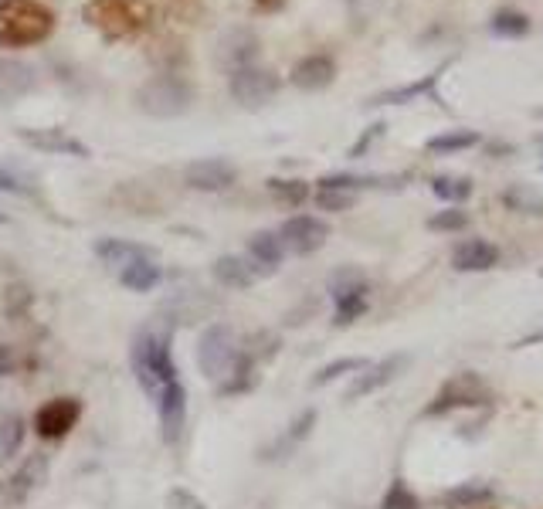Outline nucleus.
Wrapping results in <instances>:
<instances>
[{
  "mask_svg": "<svg viewBox=\"0 0 543 509\" xmlns=\"http://www.w3.org/2000/svg\"><path fill=\"white\" fill-rule=\"evenodd\" d=\"M129 360H133V374L143 394L157 404L163 442L177 445L187 425V387L180 381L174 353H170V333L160 326H146L133 340Z\"/></svg>",
  "mask_w": 543,
  "mask_h": 509,
  "instance_id": "nucleus-1",
  "label": "nucleus"
},
{
  "mask_svg": "<svg viewBox=\"0 0 543 509\" xmlns=\"http://www.w3.org/2000/svg\"><path fill=\"white\" fill-rule=\"evenodd\" d=\"M82 17L109 41H133L153 28L157 7L153 0H85Z\"/></svg>",
  "mask_w": 543,
  "mask_h": 509,
  "instance_id": "nucleus-2",
  "label": "nucleus"
},
{
  "mask_svg": "<svg viewBox=\"0 0 543 509\" xmlns=\"http://www.w3.org/2000/svg\"><path fill=\"white\" fill-rule=\"evenodd\" d=\"M55 34V11L41 0H0V48H31Z\"/></svg>",
  "mask_w": 543,
  "mask_h": 509,
  "instance_id": "nucleus-3",
  "label": "nucleus"
},
{
  "mask_svg": "<svg viewBox=\"0 0 543 509\" xmlns=\"http://www.w3.org/2000/svg\"><path fill=\"white\" fill-rule=\"evenodd\" d=\"M136 106L153 119H177L194 106V85L184 75H157L140 85Z\"/></svg>",
  "mask_w": 543,
  "mask_h": 509,
  "instance_id": "nucleus-4",
  "label": "nucleus"
},
{
  "mask_svg": "<svg viewBox=\"0 0 543 509\" xmlns=\"http://www.w3.org/2000/svg\"><path fill=\"white\" fill-rule=\"evenodd\" d=\"M235 357H238L235 333L224 323L208 326L201 343H197V367H201V374L211 377V381H224L231 374V367H235Z\"/></svg>",
  "mask_w": 543,
  "mask_h": 509,
  "instance_id": "nucleus-5",
  "label": "nucleus"
},
{
  "mask_svg": "<svg viewBox=\"0 0 543 509\" xmlns=\"http://www.w3.org/2000/svg\"><path fill=\"white\" fill-rule=\"evenodd\" d=\"M279 85H282V79L272 72V68L245 65V68H238V72H231L228 92L241 109H262L279 96Z\"/></svg>",
  "mask_w": 543,
  "mask_h": 509,
  "instance_id": "nucleus-6",
  "label": "nucleus"
},
{
  "mask_svg": "<svg viewBox=\"0 0 543 509\" xmlns=\"http://www.w3.org/2000/svg\"><path fill=\"white\" fill-rule=\"evenodd\" d=\"M330 292H333V303H336V313H333L336 326H350L367 313L370 286L360 272H353V269L336 272L330 279Z\"/></svg>",
  "mask_w": 543,
  "mask_h": 509,
  "instance_id": "nucleus-7",
  "label": "nucleus"
},
{
  "mask_svg": "<svg viewBox=\"0 0 543 509\" xmlns=\"http://www.w3.org/2000/svg\"><path fill=\"white\" fill-rule=\"evenodd\" d=\"M489 398H493V394L479 381V374H455L452 381L435 394V401L425 408V418H438V414H448L455 408H472V404H486Z\"/></svg>",
  "mask_w": 543,
  "mask_h": 509,
  "instance_id": "nucleus-8",
  "label": "nucleus"
},
{
  "mask_svg": "<svg viewBox=\"0 0 543 509\" xmlns=\"http://www.w3.org/2000/svg\"><path fill=\"white\" fill-rule=\"evenodd\" d=\"M326 238H330V224L323 218H313V214H296L279 228L282 248L292 255H313L316 248L326 245Z\"/></svg>",
  "mask_w": 543,
  "mask_h": 509,
  "instance_id": "nucleus-9",
  "label": "nucleus"
},
{
  "mask_svg": "<svg viewBox=\"0 0 543 509\" xmlns=\"http://www.w3.org/2000/svg\"><path fill=\"white\" fill-rule=\"evenodd\" d=\"M82 418V401L79 398H51L45 408H38L34 414V431L48 442H58L68 431L79 425Z\"/></svg>",
  "mask_w": 543,
  "mask_h": 509,
  "instance_id": "nucleus-10",
  "label": "nucleus"
},
{
  "mask_svg": "<svg viewBox=\"0 0 543 509\" xmlns=\"http://www.w3.org/2000/svg\"><path fill=\"white\" fill-rule=\"evenodd\" d=\"M17 136H21V143H28L31 150L38 153H51V157H92V150L85 146L82 140H75V136H68L65 129H34V126H24L17 129Z\"/></svg>",
  "mask_w": 543,
  "mask_h": 509,
  "instance_id": "nucleus-11",
  "label": "nucleus"
},
{
  "mask_svg": "<svg viewBox=\"0 0 543 509\" xmlns=\"http://www.w3.org/2000/svg\"><path fill=\"white\" fill-rule=\"evenodd\" d=\"M258 51H262V41H258L255 31L231 28V31H224L221 41H218V65L231 75L245 65H255Z\"/></svg>",
  "mask_w": 543,
  "mask_h": 509,
  "instance_id": "nucleus-12",
  "label": "nucleus"
},
{
  "mask_svg": "<svg viewBox=\"0 0 543 509\" xmlns=\"http://www.w3.org/2000/svg\"><path fill=\"white\" fill-rule=\"evenodd\" d=\"M38 89V68L21 58H0V109L14 106Z\"/></svg>",
  "mask_w": 543,
  "mask_h": 509,
  "instance_id": "nucleus-13",
  "label": "nucleus"
},
{
  "mask_svg": "<svg viewBox=\"0 0 543 509\" xmlns=\"http://www.w3.org/2000/svg\"><path fill=\"white\" fill-rule=\"evenodd\" d=\"M238 180V170L231 167L228 160H194L184 167V184L194 187V191H208V194H218V191H228L231 184Z\"/></svg>",
  "mask_w": 543,
  "mask_h": 509,
  "instance_id": "nucleus-14",
  "label": "nucleus"
},
{
  "mask_svg": "<svg viewBox=\"0 0 543 509\" xmlns=\"http://www.w3.org/2000/svg\"><path fill=\"white\" fill-rule=\"evenodd\" d=\"M336 79V58L326 51H313V55L299 58L289 72V82L303 92H323L326 85H333Z\"/></svg>",
  "mask_w": 543,
  "mask_h": 509,
  "instance_id": "nucleus-15",
  "label": "nucleus"
},
{
  "mask_svg": "<svg viewBox=\"0 0 543 509\" xmlns=\"http://www.w3.org/2000/svg\"><path fill=\"white\" fill-rule=\"evenodd\" d=\"M45 476H48V459L41 452H34L21 469L7 476V482L0 486V496H4V503H24L45 482Z\"/></svg>",
  "mask_w": 543,
  "mask_h": 509,
  "instance_id": "nucleus-16",
  "label": "nucleus"
},
{
  "mask_svg": "<svg viewBox=\"0 0 543 509\" xmlns=\"http://www.w3.org/2000/svg\"><path fill=\"white\" fill-rule=\"evenodd\" d=\"M404 367H408V353H394V357H384L381 364H374V367L367 364L364 374H357V381L350 384L347 401H357V398H367V394L381 391V387L391 384Z\"/></svg>",
  "mask_w": 543,
  "mask_h": 509,
  "instance_id": "nucleus-17",
  "label": "nucleus"
},
{
  "mask_svg": "<svg viewBox=\"0 0 543 509\" xmlns=\"http://www.w3.org/2000/svg\"><path fill=\"white\" fill-rule=\"evenodd\" d=\"M96 255L116 272L126 269V265H133V262H143V258H157L153 248L140 245V241H126V238H102V241H96Z\"/></svg>",
  "mask_w": 543,
  "mask_h": 509,
  "instance_id": "nucleus-18",
  "label": "nucleus"
},
{
  "mask_svg": "<svg viewBox=\"0 0 543 509\" xmlns=\"http://www.w3.org/2000/svg\"><path fill=\"white\" fill-rule=\"evenodd\" d=\"M282 258H286V248H282L279 235H272V231H258V235L248 238V262H252L248 269L252 272L272 275L282 265Z\"/></svg>",
  "mask_w": 543,
  "mask_h": 509,
  "instance_id": "nucleus-19",
  "label": "nucleus"
},
{
  "mask_svg": "<svg viewBox=\"0 0 543 509\" xmlns=\"http://www.w3.org/2000/svg\"><path fill=\"white\" fill-rule=\"evenodd\" d=\"M496 262H499V248L493 241H482V238L462 241V245L452 252V265L459 272H486V269H493Z\"/></svg>",
  "mask_w": 543,
  "mask_h": 509,
  "instance_id": "nucleus-20",
  "label": "nucleus"
},
{
  "mask_svg": "<svg viewBox=\"0 0 543 509\" xmlns=\"http://www.w3.org/2000/svg\"><path fill=\"white\" fill-rule=\"evenodd\" d=\"M448 65H452V62H442L432 75H425V79H418V82H408V85H398V89L377 92V96L370 99L367 106H404V102H415L421 96H428V92H432L435 85H438V79H442V72H445Z\"/></svg>",
  "mask_w": 543,
  "mask_h": 509,
  "instance_id": "nucleus-21",
  "label": "nucleus"
},
{
  "mask_svg": "<svg viewBox=\"0 0 543 509\" xmlns=\"http://www.w3.org/2000/svg\"><path fill=\"white\" fill-rule=\"evenodd\" d=\"M313 428H316V411H303V414H299V418L289 425V431H282V435L275 438L269 448H265V459H286V455L296 452L299 442H306L309 431H313Z\"/></svg>",
  "mask_w": 543,
  "mask_h": 509,
  "instance_id": "nucleus-22",
  "label": "nucleus"
},
{
  "mask_svg": "<svg viewBox=\"0 0 543 509\" xmlns=\"http://www.w3.org/2000/svg\"><path fill=\"white\" fill-rule=\"evenodd\" d=\"M119 282L133 292H150L153 286H160L157 258H143V262H133V265H126V269H119Z\"/></svg>",
  "mask_w": 543,
  "mask_h": 509,
  "instance_id": "nucleus-23",
  "label": "nucleus"
},
{
  "mask_svg": "<svg viewBox=\"0 0 543 509\" xmlns=\"http://www.w3.org/2000/svg\"><path fill=\"white\" fill-rule=\"evenodd\" d=\"M211 272L224 289H248V286H252V279H255V272L235 255H221L218 262H214Z\"/></svg>",
  "mask_w": 543,
  "mask_h": 509,
  "instance_id": "nucleus-24",
  "label": "nucleus"
},
{
  "mask_svg": "<svg viewBox=\"0 0 543 509\" xmlns=\"http://www.w3.org/2000/svg\"><path fill=\"white\" fill-rule=\"evenodd\" d=\"M489 34H496V38H523V34H530V17L516 11V7H503V11L489 17Z\"/></svg>",
  "mask_w": 543,
  "mask_h": 509,
  "instance_id": "nucleus-25",
  "label": "nucleus"
},
{
  "mask_svg": "<svg viewBox=\"0 0 543 509\" xmlns=\"http://www.w3.org/2000/svg\"><path fill=\"white\" fill-rule=\"evenodd\" d=\"M0 191L17 197H34L38 194V180H34L31 170L17 167V163H0Z\"/></svg>",
  "mask_w": 543,
  "mask_h": 509,
  "instance_id": "nucleus-26",
  "label": "nucleus"
},
{
  "mask_svg": "<svg viewBox=\"0 0 543 509\" xmlns=\"http://www.w3.org/2000/svg\"><path fill=\"white\" fill-rule=\"evenodd\" d=\"M482 136L476 129H448V133H438L432 140L425 143L428 153H459V150H469V146H479Z\"/></svg>",
  "mask_w": 543,
  "mask_h": 509,
  "instance_id": "nucleus-27",
  "label": "nucleus"
},
{
  "mask_svg": "<svg viewBox=\"0 0 543 509\" xmlns=\"http://www.w3.org/2000/svg\"><path fill=\"white\" fill-rule=\"evenodd\" d=\"M21 442H24V421L17 414H4L0 418V462L14 459Z\"/></svg>",
  "mask_w": 543,
  "mask_h": 509,
  "instance_id": "nucleus-28",
  "label": "nucleus"
},
{
  "mask_svg": "<svg viewBox=\"0 0 543 509\" xmlns=\"http://www.w3.org/2000/svg\"><path fill=\"white\" fill-rule=\"evenodd\" d=\"M432 191H435V197H442V201L462 204L465 197L472 194V180H465V177H435Z\"/></svg>",
  "mask_w": 543,
  "mask_h": 509,
  "instance_id": "nucleus-29",
  "label": "nucleus"
},
{
  "mask_svg": "<svg viewBox=\"0 0 543 509\" xmlns=\"http://www.w3.org/2000/svg\"><path fill=\"white\" fill-rule=\"evenodd\" d=\"M367 367V360L364 357H343V360H333V364H326L320 374L313 377V387H323V384H330L336 381V377H343V374H357V370H364Z\"/></svg>",
  "mask_w": 543,
  "mask_h": 509,
  "instance_id": "nucleus-30",
  "label": "nucleus"
},
{
  "mask_svg": "<svg viewBox=\"0 0 543 509\" xmlns=\"http://www.w3.org/2000/svg\"><path fill=\"white\" fill-rule=\"evenodd\" d=\"M269 191L275 201H282V204H303L306 197H309V187L303 184V180H279V177H272L269 180Z\"/></svg>",
  "mask_w": 543,
  "mask_h": 509,
  "instance_id": "nucleus-31",
  "label": "nucleus"
},
{
  "mask_svg": "<svg viewBox=\"0 0 543 509\" xmlns=\"http://www.w3.org/2000/svg\"><path fill=\"white\" fill-rule=\"evenodd\" d=\"M381 509H421V499L411 493L404 479H394L391 489H387V496L381 499Z\"/></svg>",
  "mask_w": 543,
  "mask_h": 509,
  "instance_id": "nucleus-32",
  "label": "nucleus"
},
{
  "mask_svg": "<svg viewBox=\"0 0 543 509\" xmlns=\"http://www.w3.org/2000/svg\"><path fill=\"white\" fill-rule=\"evenodd\" d=\"M506 207H513V211H523V214H543V197H537L527 187H510V191L503 194Z\"/></svg>",
  "mask_w": 543,
  "mask_h": 509,
  "instance_id": "nucleus-33",
  "label": "nucleus"
},
{
  "mask_svg": "<svg viewBox=\"0 0 543 509\" xmlns=\"http://www.w3.org/2000/svg\"><path fill=\"white\" fill-rule=\"evenodd\" d=\"M486 499H493V489L489 486H459L445 496V503L448 506H476V503H486Z\"/></svg>",
  "mask_w": 543,
  "mask_h": 509,
  "instance_id": "nucleus-34",
  "label": "nucleus"
},
{
  "mask_svg": "<svg viewBox=\"0 0 543 509\" xmlns=\"http://www.w3.org/2000/svg\"><path fill=\"white\" fill-rule=\"evenodd\" d=\"M469 224V214L465 211H442L435 218H428V228L432 231H462Z\"/></svg>",
  "mask_w": 543,
  "mask_h": 509,
  "instance_id": "nucleus-35",
  "label": "nucleus"
},
{
  "mask_svg": "<svg viewBox=\"0 0 543 509\" xmlns=\"http://www.w3.org/2000/svg\"><path fill=\"white\" fill-rule=\"evenodd\" d=\"M316 204H320L323 211H347V207H353V194H347V191H320V194H316Z\"/></svg>",
  "mask_w": 543,
  "mask_h": 509,
  "instance_id": "nucleus-36",
  "label": "nucleus"
},
{
  "mask_svg": "<svg viewBox=\"0 0 543 509\" xmlns=\"http://www.w3.org/2000/svg\"><path fill=\"white\" fill-rule=\"evenodd\" d=\"M167 509H208L197 499L191 489H170L167 493Z\"/></svg>",
  "mask_w": 543,
  "mask_h": 509,
  "instance_id": "nucleus-37",
  "label": "nucleus"
},
{
  "mask_svg": "<svg viewBox=\"0 0 543 509\" xmlns=\"http://www.w3.org/2000/svg\"><path fill=\"white\" fill-rule=\"evenodd\" d=\"M384 129H387L384 123H374V126H370L367 133L360 136V143H353V146H350V157H364V150L377 140V136H384Z\"/></svg>",
  "mask_w": 543,
  "mask_h": 509,
  "instance_id": "nucleus-38",
  "label": "nucleus"
},
{
  "mask_svg": "<svg viewBox=\"0 0 543 509\" xmlns=\"http://www.w3.org/2000/svg\"><path fill=\"white\" fill-rule=\"evenodd\" d=\"M14 367H17V357H14V350H11V347H4V343H0V377H11V374H14Z\"/></svg>",
  "mask_w": 543,
  "mask_h": 509,
  "instance_id": "nucleus-39",
  "label": "nucleus"
},
{
  "mask_svg": "<svg viewBox=\"0 0 543 509\" xmlns=\"http://www.w3.org/2000/svg\"><path fill=\"white\" fill-rule=\"evenodd\" d=\"M289 0H252V7L255 11H262V14H275V11H282Z\"/></svg>",
  "mask_w": 543,
  "mask_h": 509,
  "instance_id": "nucleus-40",
  "label": "nucleus"
},
{
  "mask_svg": "<svg viewBox=\"0 0 543 509\" xmlns=\"http://www.w3.org/2000/svg\"><path fill=\"white\" fill-rule=\"evenodd\" d=\"M533 343H543V330H537V333H527L523 340H516L513 347L520 350V347H533Z\"/></svg>",
  "mask_w": 543,
  "mask_h": 509,
  "instance_id": "nucleus-41",
  "label": "nucleus"
},
{
  "mask_svg": "<svg viewBox=\"0 0 543 509\" xmlns=\"http://www.w3.org/2000/svg\"><path fill=\"white\" fill-rule=\"evenodd\" d=\"M4 221H7V214H4V211H0V224H4Z\"/></svg>",
  "mask_w": 543,
  "mask_h": 509,
  "instance_id": "nucleus-42",
  "label": "nucleus"
}]
</instances>
